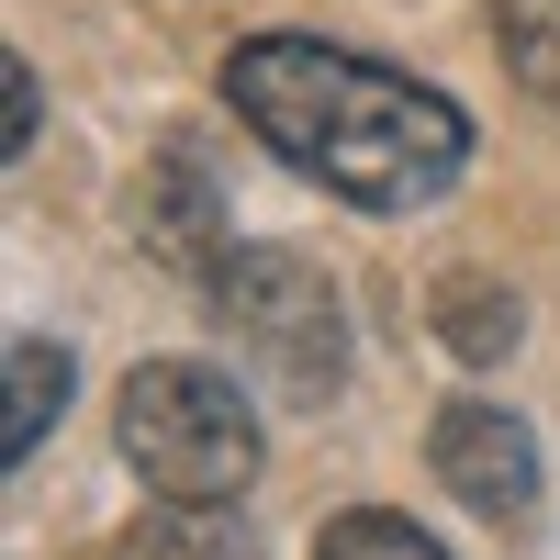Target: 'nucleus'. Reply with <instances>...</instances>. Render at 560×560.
<instances>
[{"label": "nucleus", "instance_id": "0eeeda50", "mask_svg": "<svg viewBox=\"0 0 560 560\" xmlns=\"http://www.w3.org/2000/svg\"><path fill=\"white\" fill-rule=\"evenodd\" d=\"M516 292L504 280H482V269H459V280H438V337L471 359V370H493V359H516Z\"/></svg>", "mask_w": 560, "mask_h": 560}, {"label": "nucleus", "instance_id": "1a4fd4ad", "mask_svg": "<svg viewBox=\"0 0 560 560\" xmlns=\"http://www.w3.org/2000/svg\"><path fill=\"white\" fill-rule=\"evenodd\" d=\"M493 45L516 68V90L560 124V0H493Z\"/></svg>", "mask_w": 560, "mask_h": 560}, {"label": "nucleus", "instance_id": "20e7f679", "mask_svg": "<svg viewBox=\"0 0 560 560\" xmlns=\"http://www.w3.org/2000/svg\"><path fill=\"white\" fill-rule=\"evenodd\" d=\"M427 459H438V482L471 504V516H493V527H527L538 516V438H527V415L459 393V404H438Z\"/></svg>", "mask_w": 560, "mask_h": 560}, {"label": "nucleus", "instance_id": "9d476101", "mask_svg": "<svg viewBox=\"0 0 560 560\" xmlns=\"http://www.w3.org/2000/svg\"><path fill=\"white\" fill-rule=\"evenodd\" d=\"M314 560H448V549L415 516H393V504H348V516L314 538Z\"/></svg>", "mask_w": 560, "mask_h": 560}, {"label": "nucleus", "instance_id": "6e6552de", "mask_svg": "<svg viewBox=\"0 0 560 560\" xmlns=\"http://www.w3.org/2000/svg\"><path fill=\"white\" fill-rule=\"evenodd\" d=\"M57 404H68V348L57 337H12V415H0V448L34 459L45 427H57Z\"/></svg>", "mask_w": 560, "mask_h": 560}, {"label": "nucleus", "instance_id": "7ed1b4c3", "mask_svg": "<svg viewBox=\"0 0 560 560\" xmlns=\"http://www.w3.org/2000/svg\"><path fill=\"white\" fill-rule=\"evenodd\" d=\"M213 314L280 404H325L348 382V303L303 247H236L213 269Z\"/></svg>", "mask_w": 560, "mask_h": 560}, {"label": "nucleus", "instance_id": "f03ea898", "mask_svg": "<svg viewBox=\"0 0 560 560\" xmlns=\"http://www.w3.org/2000/svg\"><path fill=\"white\" fill-rule=\"evenodd\" d=\"M113 438L135 459V482H158L168 504H236L258 482V415L247 393L202 359H147L113 393Z\"/></svg>", "mask_w": 560, "mask_h": 560}, {"label": "nucleus", "instance_id": "9b49d317", "mask_svg": "<svg viewBox=\"0 0 560 560\" xmlns=\"http://www.w3.org/2000/svg\"><path fill=\"white\" fill-rule=\"evenodd\" d=\"M0 102H12V158H34V124H45V102H34V68H23V57H0Z\"/></svg>", "mask_w": 560, "mask_h": 560}, {"label": "nucleus", "instance_id": "f257e3e1", "mask_svg": "<svg viewBox=\"0 0 560 560\" xmlns=\"http://www.w3.org/2000/svg\"><path fill=\"white\" fill-rule=\"evenodd\" d=\"M224 102L269 158H292L359 213H427L471 168V113L448 90L382 57H348L325 34H247L224 57Z\"/></svg>", "mask_w": 560, "mask_h": 560}, {"label": "nucleus", "instance_id": "39448f33", "mask_svg": "<svg viewBox=\"0 0 560 560\" xmlns=\"http://www.w3.org/2000/svg\"><path fill=\"white\" fill-rule=\"evenodd\" d=\"M135 224H147V247H158L168 269H202V280H213L224 258H236V247H224V213H213V191H202V168L179 158V147H168L147 179H135Z\"/></svg>", "mask_w": 560, "mask_h": 560}, {"label": "nucleus", "instance_id": "423d86ee", "mask_svg": "<svg viewBox=\"0 0 560 560\" xmlns=\"http://www.w3.org/2000/svg\"><path fill=\"white\" fill-rule=\"evenodd\" d=\"M113 560H258V538L224 504H168V516H135L113 538Z\"/></svg>", "mask_w": 560, "mask_h": 560}]
</instances>
